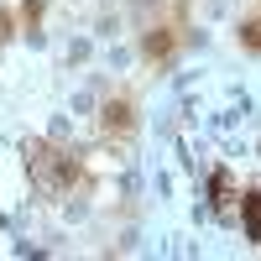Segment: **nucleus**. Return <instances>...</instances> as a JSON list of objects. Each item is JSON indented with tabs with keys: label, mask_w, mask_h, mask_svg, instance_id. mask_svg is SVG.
I'll list each match as a JSON object with an SVG mask.
<instances>
[{
	"label": "nucleus",
	"mask_w": 261,
	"mask_h": 261,
	"mask_svg": "<svg viewBox=\"0 0 261 261\" xmlns=\"http://www.w3.org/2000/svg\"><path fill=\"white\" fill-rule=\"evenodd\" d=\"M27 162H32V172H37V178L47 183L53 193L84 183V162H79V151H63V146H53V141H37V146L27 151Z\"/></svg>",
	"instance_id": "f257e3e1"
},
{
	"label": "nucleus",
	"mask_w": 261,
	"mask_h": 261,
	"mask_svg": "<svg viewBox=\"0 0 261 261\" xmlns=\"http://www.w3.org/2000/svg\"><path fill=\"white\" fill-rule=\"evenodd\" d=\"M99 130H105V141H125L130 130H136V105H130L125 94L105 99V115H99Z\"/></svg>",
	"instance_id": "f03ea898"
},
{
	"label": "nucleus",
	"mask_w": 261,
	"mask_h": 261,
	"mask_svg": "<svg viewBox=\"0 0 261 261\" xmlns=\"http://www.w3.org/2000/svg\"><path fill=\"white\" fill-rule=\"evenodd\" d=\"M235 220L246 225V235H251V241H261V193H251V199L235 209Z\"/></svg>",
	"instance_id": "7ed1b4c3"
},
{
	"label": "nucleus",
	"mask_w": 261,
	"mask_h": 261,
	"mask_svg": "<svg viewBox=\"0 0 261 261\" xmlns=\"http://www.w3.org/2000/svg\"><path fill=\"white\" fill-rule=\"evenodd\" d=\"M241 42H246L251 53H261V16H246L241 21Z\"/></svg>",
	"instance_id": "20e7f679"
},
{
	"label": "nucleus",
	"mask_w": 261,
	"mask_h": 261,
	"mask_svg": "<svg viewBox=\"0 0 261 261\" xmlns=\"http://www.w3.org/2000/svg\"><path fill=\"white\" fill-rule=\"evenodd\" d=\"M6 32H11V11H0V42H6Z\"/></svg>",
	"instance_id": "39448f33"
}]
</instances>
